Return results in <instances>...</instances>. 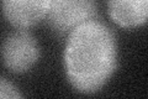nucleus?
Segmentation results:
<instances>
[{
	"mask_svg": "<svg viewBox=\"0 0 148 99\" xmlns=\"http://www.w3.org/2000/svg\"><path fill=\"white\" fill-rule=\"evenodd\" d=\"M117 64L116 40L110 27L92 19L69 34L64 68L74 89L84 94L99 92Z\"/></svg>",
	"mask_w": 148,
	"mask_h": 99,
	"instance_id": "1",
	"label": "nucleus"
},
{
	"mask_svg": "<svg viewBox=\"0 0 148 99\" xmlns=\"http://www.w3.org/2000/svg\"><path fill=\"white\" fill-rule=\"evenodd\" d=\"M51 0H1L5 19L17 29H27L47 15Z\"/></svg>",
	"mask_w": 148,
	"mask_h": 99,
	"instance_id": "4",
	"label": "nucleus"
},
{
	"mask_svg": "<svg viewBox=\"0 0 148 99\" xmlns=\"http://www.w3.org/2000/svg\"><path fill=\"white\" fill-rule=\"evenodd\" d=\"M46 17L59 34H71L77 26L96 17V8L92 0H51Z\"/></svg>",
	"mask_w": 148,
	"mask_h": 99,
	"instance_id": "2",
	"label": "nucleus"
},
{
	"mask_svg": "<svg viewBox=\"0 0 148 99\" xmlns=\"http://www.w3.org/2000/svg\"><path fill=\"white\" fill-rule=\"evenodd\" d=\"M4 64L14 73H24L32 68L40 57V47L30 32L17 30L8 35L1 46Z\"/></svg>",
	"mask_w": 148,
	"mask_h": 99,
	"instance_id": "3",
	"label": "nucleus"
},
{
	"mask_svg": "<svg viewBox=\"0 0 148 99\" xmlns=\"http://www.w3.org/2000/svg\"><path fill=\"white\" fill-rule=\"evenodd\" d=\"M111 19L126 29L142 26L148 17V0H108Z\"/></svg>",
	"mask_w": 148,
	"mask_h": 99,
	"instance_id": "5",
	"label": "nucleus"
},
{
	"mask_svg": "<svg viewBox=\"0 0 148 99\" xmlns=\"http://www.w3.org/2000/svg\"><path fill=\"white\" fill-rule=\"evenodd\" d=\"M22 94L18 92V89L14 86L11 82L6 81L4 78H0V98H21Z\"/></svg>",
	"mask_w": 148,
	"mask_h": 99,
	"instance_id": "6",
	"label": "nucleus"
}]
</instances>
